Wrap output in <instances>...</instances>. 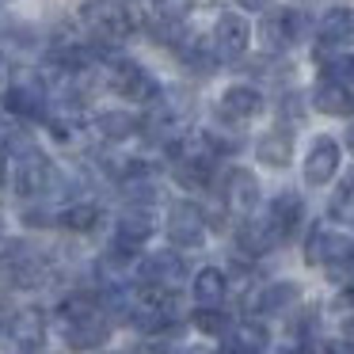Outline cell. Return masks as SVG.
Segmentation results:
<instances>
[{"mask_svg": "<svg viewBox=\"0 0 354 354\" xmlns=\"http://www.w3.org/2000/svg\"><path fill=\"white\" fill-rule=\"evenodd\" d=\"M301 198L293 191H286V194H278L274 202H270V214H267V221H270V229L278 232V240H286V236H293V229L301 225Z\"/></svg>", "mask_w": 354, "mask_h": 354, "instance_id": "e0dca14e", "label": "cell"}, {"mask_svg": "<svg viewBox=\"0 0 354 354\" xmlns=\"http://www.w3.org/2000/svg\"><path fill=\"white\" fill-rule=\"evenodd\" d=\"M263 111V95L255 92V88L248 84H232L229 92L221 95V115L232 118V122H240V118H255Z\"/></svg>", "mask_w": 354, "mask_h": 354, "instance_id": "2e32d148", "label": "cell"}, {"mask_svg": "<svg viewBox=\"0 0 354 354\" xmlns=\"http://www.w3.org/2000/svg\"><path fill=\"white\" fill-rule=\"evenodd\" d=\"M16 187H19V194H46V191H54L57 187L54 164H50L39 149L24 153L19 164H16Z\"/></svg>", "mask_w": 354, "mask_h": 354, "instance_id": "3957f363", "label": "cell"}, {"mask_svg": "<svg viewBox=\"0 0 354 354\" xmlns=\"http://www.w3.org/2000/svg\"><path fill=\"white\" fill-rule=\"evenodd\" d=\"M122 191H126V198H130L133 206H145L149 209V202H156V183H153V179L126 176L122 179Z\"/></svg>", "mask_w": 354, "mask_h": 354, "instance_id": "484cf974", "label": "cell"}, {"mask_svg": "<svg viewBox=\"0 0 354 354\" xmlns=\"http://www.w3.org/2000/svg\"><path fill=\"white\" fill-rule=\"evenodd\" d=\"M95 130H100L107 141H122V138H130V133L138 130V118L126 115V111H103V115L95 118Z\"/></svg>", "mask_w": 354, "mask_h": 354, "instance_id": "cb8c5ba5", "label": "cell"}, {"mask_svg": "<svg viewBox=\"0 0 354 354\" xmlns=\"http://www.w3.org/2000/svg\"><path fill=\"white\" fill-rule=\"evenodd\" d=\"M111 88H115L118 95H126V100H133V103L156 100V80L133 62H118L115 65V73H111Z\"/></svg>", "mask_w": 354, "mask_h": 354, "instance_id": "5b68a950", "label": "cell"}, {"mask_svg": "<svg viewBox=\"0 0 354 354\" xmlns=\"http://www.w3.org/2000/svg\"><path fill=\"white\" fill-rule=\"evenodd\" d=\"M236 244H240V252H244V255H263V252H270L274 244H282V240H278V232L270 229V221L263 217V221H248V225H240Z\"/></svg>", "mask_w": 354, "mask_h": 354, "instance_id": "d6986e66", "label": "cell"}, {"mask_svg": "<svg viewBox=\"0 0 354 354\" xmlns=\"http://www.w3.org/2000/svg\"><path fill=\"white\" fill-rule=\"evenodd\" d=\"M95 221H100V206H92V202H77V206H69L62 214V225H69L73 232L95 229Z\"/></svg>", "mask_w": 354, "mask_h": 354, "instance_id": "d4e9b609", "label": "cell"}, {"mask_svg": "<svg viewBox=\"0 0 354 354\" xmlns=\"http://www.w3.org/2000/svg\"><path fill=\"white\" fill-rule=\"evenodd\" d=\"M0 183H4V156H0Z\"/></svg>", "mask_w": 354, "mask_h": 354, "instance_id": "e575fe53", "label": "cell"}, {"mask_svg": "<svg viewBox=\"0 0 354 354\" xmlns=\"http://www.w3.org/2000/svg\"><path fill=\"white\" fill-rule=\"evenodd\" d=\"M80 19L88 24V35L95 42H118L130 35V16L122 12L118 0H88L80 8Z\"/></svg>", "mask_w": 354, "mask_h": 354, "instance_id": "6da1fadb", "label": "cell"}, {"mask_svg": "<svg viewBox=\"0 0 354 354\" xmlns=\"http://www.w3.org/2000/svg\"><path fill=\"white\" fill-rule=\"evenodd\" d=\"M8 324H12V313L8 308H0V331H8Z\"/></svg>", "mask_w": 354, "mask_h": 354, "instance_id": "d6a6232c", "label": "cell"}, {"mask_svg": "<svg viewBox=\"0 0 354 354\" xmlns=\"http://www.w3.org/2000/svg\"><path fill=\"white\" fill-rule=\"evenodd\" d=\"M4 107L16 118H42L46 115V92H42L39 80H27V84L19 80V84H12L4 92Z\"/></svg>", "mask_w": 354, "mask_h": 354, "instance_id": "8fae6325", "label": "cell"}, {"mask_svg": "<svg viewBox=\"0 0 354 354\" xmlns=\"http://www.w3.org/2000/svg\"><path fill=\"white\" fill-rule=\"evenodd\" d=\"M149 232H153V217H149L145 206H130L118 214L115 221V244L122 248H138L141 240H149Z\"/></svg>", "mask_w": 354, "mask_h": 354, "instance_id": "5bb4252c", "label": "cell"}, {"mask_svg": "<svg viewBox=\"0 0 354 354\" xmlns=\"http://www.w3.org/2000/svg\"><path fill=\"white\" fill-rule=\"evenodd\" d=\"M194 328L206 331V335H225V331H229V316H225L221 308H206V305H202L198 313H194Z\"/></svg>", "mask_w": 354, "mask_h": 354, "instance_id": "4316f807", "label": "cell"}, {"mask_svg": "<svg viewBox=\"0 0 354 354\" xmlns=\"http://www.w3.org/2000/svg\"><path fill=\"white\" fill-rule=\"evenodd\" d=\"M320 39L328 46H339V42L354 39V8H331L328 16L320 19Z\"/></svg>", "mask_w": 354, "mask_h": 354, "instance_id": "44dd1931", "label": "cell"}, {"mask_svg": "<svg viewBox=\"0 0 354 354\" xmlns=\"http://www.w3.org/2000/svg\"><path fill=\"white\" fill-rule=\"evenodd\" d=\"M168 236L179 248H198L206 236V214L194 202H176L168 214Z\"/></svg>", "mask_w": 354, "mask_h": 354, "instance_id": "7a4b0ae2", "label": "cell"}, {"mask_svg": "<svg viewBox=\"0 0 354 354\" xmlns=\"http://www.w3.org/2000/svg\"><path fill=\"white\" fill-rule=\"evenodd\" d=\"M255 156H259L267 168H286V164L293 160V138H290V130H270V133H263Z\"/></svg>", "mask_w": 354, "mask_h": 354, "instance_id": "ffe728a7", "label": "cell"}, {"mask_svg": "<svg viewBox=\"0 0 354 354\" xmlns=\"http://www.w3.org/2000/svg\"><path fill=\"white\" fill-rule=\"evenodd\" d=\"M335 171H339V141L316 138L313 149H308V156H305V179L313 187H324V183L335 179Z\"/></svg>", "mask_w": 354, "mask_h": 354, "instance_id": "9c48e42d", "label": "cell"}, {"mask_svg": "<svg viewBox=\"0 0 354 354\" xmlns=\"http://www.w3.org/2000/svg\"><path fill=\"white\" fill-rule=\"evenodd\" d=\"M65 339H69L73 351H95V346H103L111 339V320L95 308V313L80 316V320H69Z\"/></svg>", "mask_w": 354, "mask_h": 354, "instance_id": "ba28073f", "label": "cell"}, {"mask_svg": "<svg viewBox=\"0 0 354 354\" xmlns=\"http://www.w3.org/2000/svg\"><path fill=\"white\" fill-rule=\"evenodd\" d=\"M263 35V46L267 50H286L305 35V16L301 12H270L259 27Z\"/></svg>", "mask_w": 354, "mask_h": 354, "instance_id": "8992f818", "label": "cell"}, {"mask_svg": "<svg viewBox=\"0 0 354 354\" xmlns=\"http://www.w3.org/2000/svg\"><path fill=\"white\" fill-rule=\"evenodd\" d=\"M191 4H194V0H153L156 16L168 19V24H179V19H183L187 12H191Z\"/></svg>", "mask_w": 354, "mask_h": 354, "instance_id": "f546056e", "label": "cell"}, {"mask_svg": "<svg viewBox=\"0 0 354 354\" xmlns=\"http://www.w3.org/2000/svg\"><path fill=\"white\" fill-rule=\"evenodd\" d=\"M297 301H301L297 282H270L267 290L255 297V308H259V313H270V316H282V313H290Z\"/></svg>", "mask_w": 354, "mask_h": 354, "instance_id": "ac0fdd59", "label": "cell"}, {"mask_svg": "<svg viewBox=\"0 0 354 354\" xmlns=\"http://www.w3.org/2000/svg\"><path fill=\"white\" fill-rule=\"evenodd\" d=\"M225 206L240 217H248L259 206V183H255L252 171H244V168L229 171V179H225Z\"/></svg>", "mask_w": 354, "mask_h": 354, "instance_id": "30bf717a", "label": "cell"}, {"mask_svg": "<svg viewBox=\"0 0 354 354\" xmlns=\"http://www.w3.org/2000/svg\"><path fill=\"white\" fill-rule=\"evenodd\" d=\"M248 42H252L248 24L236 16V12H225V16L217 19V27H214V54L225 57V62H232V57H244Z\"/></svg>", "mask_w": 354, "mask_h": 354, "instance_id": "277c9868", "label": "cell"}, {"mask_svg": "<svg viewBox=\"0 0 354 354\" xmlns=\"http://www.w3.org/2000/svg\"><path fill=\"white\" fill-rule=\"evenodd\" d=\"M8 331L16 335V343H24V346H39L42 331H46V320H42L39 308H24V313L12 316Z\"/></svg>", "mask_w": 354, "mask_h": 354, "instance_id": "603a6c76", "label": "cell"}, {"mask_svg": "<svg viewBox=\"0 0 354 354\" xmlns=\"http://www.w3.org/2000/svg\"><path fill=\"white\" fill-rule=\"evenodd\" d=\"M346 141H351V149H354V126H351V133H346Z\"/></svg>", "mask_w": 354, "mask_h": 354, "instance_id": "d590c367", "label": "cell"}, {"mask_svg": "<svg viewBox=\"0 0 354 354\" xmlns=\"http://www.w3.org/2000/svg\"><path fill=\"white\" fill-rule=\"evenodd\" d=\"M354 248L343 232H328V229H313L308 232V244H305V259L316 263V267H328V263L339 259H351Z\"/></svg>", "mask_w": 354, "mask_h": 354, "instance_id": "52a82bcc", "label": "cell"}, {"mask_svg": "<svg viewBox=\"0 0 354 354\" xmlns=\"http://www.w3.org/2000/svg\"><path fill=\"white\" fill-rule=\"evenodd\" d=\"M225 290H229V282H225V274L217 267L198 270V278H194V301H198V305L217 308L225 301Z\"/></svg>", "mask_w": 354, "mask_h": 354, "instance_id": "7402d4cb", "label": "cell"}, {"mask_svg": "<svg viewBox=\"0 0 354 354\" xmlns=\"http://www.w3.org/2000/svg\"><path fill=\"white\" fill-rule=\"evenodd\" d=\"M267 346V328L259 320H244L225 331V354H259Z\"/></svg>", "mask_w": 354, "mask_h": 354, "instance_id": "9a60e30c", "label": "cell"}, {"mask_svg": "<svg viewBox=\"0 0 354 354\" xmlns=\"http://www.w3.org/2000/svg\"><path fill=\"white\" fill-rule=\"evenodd\" d=\"M313 107L320 111V115H331V118H351L354 115V92L346 84L324 80V84L313 92Z\"/></svg>", "mask_w": 354, "mask_h": 354, "instance_id": "4fadbf2b", "label": "cell"}, {"mask_svg": "<svg viewBox=\"0 0 354 354\" xmlns=\"http://www.w3.org/2000/svg\"><path fill=\"white\" fill-rule=\"evenodd\" d=\"M95 313V297H88V293H73V297L62 301V316L65 320H80V316Z\"/></svg>", "mask_w": 354, "mask_h": 354, "instance_id": "f1b7e54d", "label": "cell"}, {"mask_svg": "<svg viewBox=\"0 0 354 354\" xmlns=\"http://www.w3.org/2000/svg\"><path fill=\"white\" fill-rule=\"evenodd\" d=\"M331 217H335V221H354V179L335 191V198H331Z\"/></svg>", "mask_w": 354, "mask_h": 354, "instance_id": "83f0119b", "label": "cell"}, {"mask_svg": "<svg viewBox=\"0 0 354 354\" xmlns=\"http://www.w3.org/2000/svg\"><path fill=\"white\" fill-rule=\"evenodd\" d=\"M12 248H16V240H8V236H0V263L12 255Z\"/></svg>", "mask_w": 354, "mask_h": 354, "instance_id": "4dcf8cb0", "label": "cell"}, {"mask_svg": "<svg viewBox=\"0 0 354 354\" xmlns=\"http://www.w3.org/2000/svg\"><path fill=\"white\" fill-rule=\"evenodd\" d=\"M240 4H244V8H263L267 0H240Z\"/></svg>", "mask_w": 354, "mask_h": 354, "instance_id": "836d02e7", "label": "cell"}, {"mask_svg": "<svg viewBox=\"0 0 354 354\" xmlns=\"http://www.w3.org/2000/svg\"><path fill=\"white\" fill-rule=\"evenodd\" d=\"M183 274H187V267L176 252H156V255H149L145 267H141V278H145L149 286H160V290H176V286L183 282Z\"/></svg>", "mask_w": 354, "mask_h": 354, "instance_id": "7c38bea8", "label": "cell"}, {"mask_svg": "<svg viewBox=\"0 0 354 354\" xmlns=\"http://www.w3.org/2000/svg\"><path fill=\"white\" fill-rule=\"evenodd\" d=\"M339 305H343V308H351V313H354V282L346 286V293L339 297Z\"/></svg>", "mask_w": 354, "mask_h": 354, "instance_id": "1f68e13d", "label": "cell"}]
</instances>
